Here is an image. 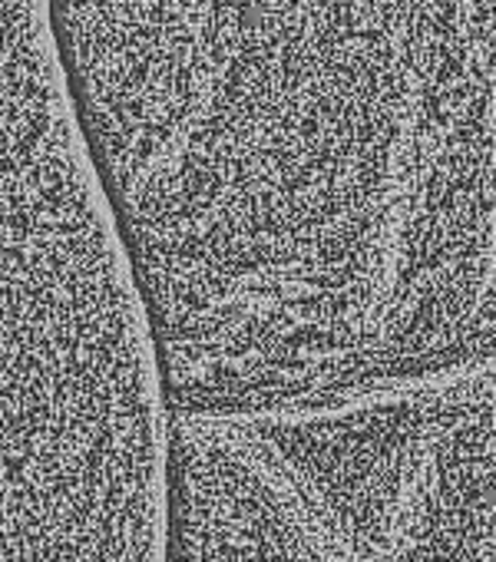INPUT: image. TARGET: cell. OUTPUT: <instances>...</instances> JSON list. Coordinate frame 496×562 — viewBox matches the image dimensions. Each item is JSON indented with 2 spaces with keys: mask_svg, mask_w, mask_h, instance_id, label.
Listing matches in <instances>:
<instances>
[{
  "mask_svg": "<svg viewBox=\"0 0 496 562\" xmlns=\"http://www.w3.org/2000/svg\"><path fill=\"white\" fill-rule=\"evenodd\" d=\"M169 414L493 364V0H50Z\"/></svg>",
  "mask_w": 496,
  "mask_h": 562,
  "instance_id": "6da1fadb",
  "label": "cell"
},
{
  "mask_svg": "<svg viewBox=\"0 0 496 562\" xmlns=\"http://www.w3.org/2000/svg\"><path fill=\"white\" fill-rule=\"evenodd\" d=\"M166 562H361L256 417L169 414Z\"/></svg>",
  "mask_w": 496,
  "mask_h": 562,
  "instance_id": "7a4b0ae2",
  "label": "cell"
},
{
  "mask_svg": "<svg viewBox=\"0 0 496 562\" xmlns=\"http://www.w3.org/2000/svg\"><path fill=\"white\" fill-rule=\"evenodd\" d=\"M361 562H493V364L447 381L440 414Z\"/></svg>",
  "mask_w": 496,
  "mask_h": 562,
  "instance_id": "3957f363",
  "label": "cell"
}]
</instances>
